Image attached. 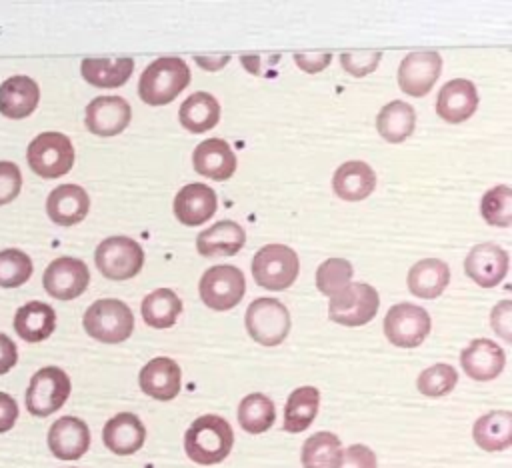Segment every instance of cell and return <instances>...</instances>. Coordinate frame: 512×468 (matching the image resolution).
<instances>
[{
  "label": "cell",
  "mask_w": 512,
  "mask_h": 468,
  "mask_svg": "<svg viewBox=\"0 0 512 468\" xmlns=\"http://www.w3.org/2000/svg\"><path fill=\"white\" fill-rule=\"evenodd\" d=\"M90 282V270L80 258L60 256L52 260L42 276L44 290L56 300L78 298Z\"/></svg>",
  "instance_id": "12"
},
{
  "label": "cell",
  "mask_w": 512,
  "mask_h": 468,
  "mask_svg": "<svg viewBox=\"0 0 512 468\" xmlns=\"http://www.w3.org/2000/svg\"><path fill=\"white\" fill-rule=\"evenodd\" d=\"M450 282V268L438 258L418 260L408 272V290L418 296L432 300L440 296Z\"/></svg>",
  "instance_id": "28"
},
{
  "label": "cell",
  "mask_w": 512,
  "mask_h": 468,
  "mask_svg": "<svg viewBox=\"0 0 512 468\" xmlns=\"http://www.w3.org/2000/svg\"><path fill=\"white\" fill-rule=\"evenodd\" d=\"M300 270L298 254L286 244H266L252 258V276L266 290L292 286Z\"/></svg>",
  "instance_id": "6"
},
{
  "label": "cell",
  "mask_w": 512,
  "mask_h": 468,
  "mask_svg": "<svg viewBox=\"0 0 512 468\" xmlns=\"http://www.w3.org/2000/svg\"><path fill=\"white\" fill-rule=\"evenodd\" d=\"M18 362V348L14 340L0 332V376L10 372Z\"/></svg>",
  "instance_id": "47"
},
{
  "label": "cell",
  "mask_w": 512,
  "mask_h": 468,
  "mask_svg": "<svg viewBox=\"0 0 512 468\" xmlns=\"http://www.w3.org/2000/svg\"><path fill=\"white\" fill-rule=\"evenodd\" d=\"M48 448L58 460H78L90 448L88 424L76 416L58 418L48 430Z\"/></svg>",
  "instance_id": "16"
},
{
  "label": "cell",
  "mask_w": 512,
  "mask_h": 468,
  "mask_svg": "<svg viewBox=\"0 0 512 468\" xmlns=\"http://www.w3.org/2000/svg\"><path fill=\"white\" fill-rule=\"evenodd\" d=\"M382 54L378 50H354V52H344L340 56V62L344 70L356 78L366 76L368 72L376 70Z\"/></svg>",
  "instance_id": "41"
},
{
  "label": "cell",
  "mask_w": 512,
  "mask_h": 468,
  "mask_svg": "<svg viewBox=\"0 0 512 468\" xmlns=\"http://www.w3.org/2000/svg\"><path fill=\"white\" fill-rule=\"evenodd\" d=\"M342 442L332 432H316L308 436L300 450L304 468H338L342 462Z\"/></svg>",
  "instance_id": "34"
},
{
  "label": "cell",
  "mask_w": 512,
  "mask_h": 468,
  "mask_svg": "<svg viewBox=\"0 0 512 468\" xmlns=\"http://www.w3.org/2000/svg\"><path fill=\"white\" fill-rule=\"evenodd\" d=\"M376 186L374 170L362 160H348L336 168L332 176V188L338 198L348 202L364 200Z\"/></svg>",
  "instance_id": "25"
},
{
  "label": "cell",
  "mask_w": 512,
  "mask_h": 468,
  "mask_svg": "<svg viewBox=\"0 0 512 468\" xmlns=\"http://www.w3.org/2000/svg\"><path fill=\"white\" fill-rule=\"evenodd\" d=\"M338 468H378L376 454L364 444H352L342 450V462Z\"/></svg>",
  "instance_id": "43"
},
{
  "label": "cell",
  "mask_w": 512,
  "mask_h": 468,
  "mask_svg": "<svg viewBox=\"0 0 512 468\" xmlns=\"http://www.w3.org/2000/svg\"><path fill=\"white\" fill-rule=\"evenodd\" d=\"M142 318L152 328H170L182 314V300L170 288H158L150 292L140 306Z\"/></svg>",
  "instance_id": "35"
},
{
  "label": "cell",
  "mask_w": 512,
  "mask_h": 468,
  "mask_svg": "<svg viewBox=\"0 0 512 468\" xmlns=\"http://www.w3.org/2000/svg\"><path fill=\"white\" fill-rule=\"evenodd\" d=\"M352 264L346 258H328L316 270V288L320 294L334 298L352 282Z\"/></svg>",
  "instance_id": "37"
},
{
  "label": "cell",
  "mask_w": 512,
  "mask_h": 468,
  "mask_svg": "<svg viewBox=\"0 0 512 468\" xmlns=\"http://www.w3.org/2000/svg\"><path fill=\"white\" fill-rule=\"evenodd\" d=\"M26 160L40 178H60L74 166L72 140L62 132H42L28 144Z\"/></svg>",
  "instance_id": "4"
},
{
  "label": "cell",
  "mask_w": 512,
  "mask_h": 468,
  "mask_svg": "<svg viewBox=\"0 0 512 468\" xmlns=\"http://www.w3.org/2000/svg\"><path fill=\"white\" fill-rule=\"evenodd\" d=\"M480 214L490 226L508 228L512 222V190L506 184L486 190L480 200Z\"/></svg>",
  "instance_id": "38"
},
{
  "label": "cell",
  "mask_w": 512,
  "mask_h": 468,
  "mask_svg": "<svg viewBox=\"0 0 512 468\" xmlns=\"http://www.w3.org/2000/svg\"><path fill=\"white\" fill-rule=\"evenodd\" d=\"M82 326L90 338L104 344H118L130 338L134 330V314L122 300L102 298L88 306Z\"/></svg>",
  "instance_id": "3"
},
{
  "label": "cell",
  "mask_w": 512,
  "mask_h": 468,
  "mask_svg": "<svg viewBox=\"0 0 512 468\" xmlns=\"http://www.w3.org/2000/svg\"><path fill=\"white\" fill-rule=\"evenodd\" d=\"M504 364V350L488 338H476L460 352V366L464 374L478 382L494 380L504 370Z\"/></svg>",
  "instance_id": "15"
},
{
  "label": "cell",
  "mask_w": 512,
  "mask_h": 468,
  "mask_svg": "<svg viewBox=\"0 0 512 468\" xmlns=\"http://www.w3.org/2000/svg\"><path fill=\"white\" fill-rule=\"evenodd\" d=\"M432 320L430 314L416 304L400 302L394 304L384 318L386 338L400 348H416L430 334Z\"/></svg>",
  "instance_id": "11"
},
{
  "label": "cell",
  "mask_w": 512,
  "mask_h": 468,
  "mask_svg": "<svg viewBox=\"0 0 512 468\" xmlns=\"http://www.w3.org/2000/svg\"><path fill=\"white\" fill-rule=\"evenodd\" d=\"M96 268L110 280H128L144 266L142 246L128 236L104 238L94 252Z\"/></svg>",
  "instance_id": "7"
},
{
  "label": "cell",
  "mask_w": 512,
  "mask_h": 468,
  "mask_svg": "<svg viewBox=\"0 0 512 468\" xmlns=\"http://www.w3.org/2000/svg\"><path fill=\"white\" fill-rule=\"evenodd\" d=\"M472 438L486 452H502L512 444V414L492 410L474 422Z\"/></svg>",
  "instance_id": "29"
},
{
  "label": "cell",
  "mask_w": 512,
  "mask_h": 468,
  "mask_svg": "<svg viewBox=\"0 0 512 468\" xmlns=\"http://www.w3.org/2000/svg\"><path fill=\"white\" fill-rule=\"evenodd\" d=\"M466 274L482 288H492L502 282L508 272V254L494 242L474 246L464 260Z\"/></svg>",
  "instance_id": "17"
},
{
  "label": "cell",
  "mask_w": 512,
  "mask_h": 468,
  "mask_svg": "<svg viewBox=\"0 0 512 468\" xmlns=\"http://www.w3.org/2000/svg\"><path fill=\"white\" fill-rule=\"evenodd\" d=\"M274 420H276V408L266 394L252 392L240 400L238 422L244 432L262 434L274 424Z\"/></svg>",
  "instance_id": "36"
},
{
  "label": "cell",
  "mask_w": 512,
  "mask_h": 468,
  "mask_svg": "<svg viewBox=\"0 0 512 468\" xmlns=\"http://www.w3.org/2000/svg\"><path fill=\"white\" fill-rule=\"evenodd\" d=\"M202 302L212 310H230L234 308L244 292H246V280L242 270H238L232 264H220L208 268L198 284Z\"/></svg>",
  "instance_id": "10"
},
{
  "label": "cell",
  "mask_w": 512,
  "mask_h": 468,
  "mask_svg": "<svg viewBox=\"0 0 512 468\" xmlns=\"http://www.w3.org/2000/svg\"><path fill=\"white\" fill-rule=\"evenodd\" d=\"M56 328V312L50 304L30 300L14 314V330L26 342H42Z\"/></svg>",
  "instance_id": "26"
},
{
  "label": "cell",
  "mask_w": 512,
  "mask_h": 468,
  "mask_svg": "<svg viewBox=\"0 0 512 468\" xmlns=\"http://www.w3.org/2000/svg\"><path fill=\"white\" fill-rule=\"evenodd\" d=\"M40 102V88L30 76H12L0 84V114L12 120L30 116Z\"/></svg>",
  "instance_id": "24"
},
{
  "label": "cell",
  "mask_w": 512,
  "mask_h": 468,
  "mask_svg": "<svg viewBox=\"0 0 512 468\" xmlns=\"http://www.w3.org/2000/svg\"><path fill=\"white\" fill-rule=\"evenodd\" d=\"M490 322L492 328L496 330V334H500L506 342L512 340V304L508 300H502L498 306L492 308L490 314Z\"/></svg>",
  "instance_id": "44"
},
{
  "label": "cell",
  "mask_w": 512,
  "mask_h": 468,
  "mask_svg": "<svg viewBox=\"0 0 512 468\" xmlns=\"http://www.w3.org/2000/svg\"><path fill=\"white\" fill-rule=\"evenodd\" d=\"M82 78L96 88H118L134 72L132 58H84L80 64Z\"/></svg>",
  "instance_id": "30"
},
{
  "label": "cell",
  "mask_w": 512,
  "mask_h": 468,
  "mask_svg": "<svg viewBox=\"0 0 512 468\" xmlns=\"http://www.w3.org/2000/svg\"><path fill=\"white\" fill-rule=\"evenodd\" d=\"M190 82V68L182 58L162 56L148 64L138 80V96L150 106L170 104Z\"/></svg>",
  "instance_id": "2"
},
{
  "label": "cell",
  "mask_w": 512,
  "mask_h": 468,
  "mask_svg": "<svg viewBox=\"0 0 512 468\" xmlns=\"http://www.w3.org/2000/svg\"><path fill=\"white\" fill-rule=\"evenodd\" d=\"M178 118L186 130L194 134H202L218 124L220 104L208 92H194L180 104Z\"/></svg>",
  "instance_id": "31"
},
{
  "label": "cell",
  "mask_w": 512,
  "mask_h": 468,
  "mask_svg": "<svg viewBox=\"0 0 512 468\" xmlns=\"http://www.w3.org/2000/svg\"><path fill=\"white\" fill-rule=\"evenodd\" d=\"M102 440L110 452L118 456H128L144 446L146 428L136 414L120 412L104 424Z\"/></svg>",
  "instance_id": "21"
},
{
  "label": "cell",
  "mask_w": 512,
  "mask_h": 468,
  "mask_svg": "<svg viewBox=\"0 0 512 468\" xmlns=\"http://www.w3.org/2000/svg\"><path fill=\"white\" fill-rule=\"evenodd\" d=\"M70 390H72L70 376L62 368L44 366L38 372H34L30 378V384L24 396L26 410L32 416L46 418L66 404Z\"/></svg>",
  "instance_id": "5"
},
{
  "label": "cell",
  "mask_w": 512,
  "mask_h": 468,
  "mask_svg": "<svg viewBox=\"0 0 512 468\" xmlns=\"http://www.w3.org/2000/svg\"><path fill=\"white\" fill-rule=\"evenodd\" d=\"M246 242V232L238 222L222 220L202 230L196 238V250L202 256H232Z\"/></svg>",
  "instance_id": "27"
},
{
  "label": "cell",
  "mask_w": 512,
  "mask_h": 468,
  "mask_svg": "<svg viewBox=\"0 0 512 468\" xmlns=\"http://www.w3.org/2000/svg\"><path fill=\"white\" fill-rule=\"evenodd\" d=\"M442 70L438 52H410L398 68V86L404 94L424 96L432 90Z\"/></svg>",
  "instance_id": "13"
},
{
  "label": "cell",
  "mask_w": 512,
  "mask_h": 468,
  "mask_svg": "<svg viewBox=\"0 0 512 468\" xmlns=\"http://www.w3.org/2000/svg\"><path fill=\"white\" fill-rule=\"evenodd\" d=\"M416 126V112L410 104L402 100L388 102L376 116V128L378 134L392 144L404 142Z\"/></svg>",
  "instance_id": "33"
},
{
  "label": "cell",
  "mask_w": 512,
  "mask_h": 468,
  "mask_svg": "<svg viewBox=\"0 0 512 468\" xmlns=\"http://www.w3.org/2000/svg\"><path fill=\"white\" fill-rule=\"evenodd\" d=\"M194 170L210 180H228L236 172V156L222 138H208L192 152Z\"/></svg>",
  "instance_id": "22"
},
{
  "label": "cell",
  "mask_w": 512,
  "mask_h": 468,
  "mask_svg": "<svg viewBox=\"0 0 512 468\" xmlns=\"http://www.w3.org/2000/svg\"><path fill=\"white\" fill-rule=\"evenodd\" d=\"M180 380H182V372L180 366L176 364V360L168 358V356H158L152 358L138 376V384L140 390L160 402H168L172 398H176V394L180 392Z\"/></svg>",
  "instance_id": "18"
},
{
  "label": "cell",
  "mask_w": 512,
  "mask_h": 468,
  "mask_svg": "<svg viewBox=\"0 0 512 468\" xmlns=\"http://www.w3.org/2000/svg\"><path fill=\"white\" fill-rule=\"evenodd\" d=\"M22 190V174L14 162L0 160V206L12 202Z\"/></svg>",
  "instance_id": "42"
},
{
  "label": "cell",
  "mask_w": 512,
  "mask_h": 468,
  "mask_svg": "<svg viewBox=\"0 0 512 468\" xmlns=\"http://www.w3.org/2000/svg\"><path fill=\"white\" fill-rule=\"evenodd\" d=\"M458 382V372L454 366L438 362L434 366H428L420 372L416 380V388L420 394L430 396V398H440L452 392V388Z\"/></svg>",
  "instance_id": "39"
},
{
  "label": "cell",
  "mask_w": 512,
  "mask_h": 468,
  "mask_svg": "<svg viewBox=\"0 0 512 468\" xmlns=\"http://www.w3.org/2000/svg\"><path fill=\"white\" fill-rule=\"evenodd\" d=\"M294 60H296L298 68H302L304 72L314 74V72L324 70L328 66V62L332 60V54L330 52H322V54L320 52H304V54L296 52Z\"/></svg>",
  "instance_id": "45"
},
{
  "label": "cell",
  "mask_w": 512,
  "mask_h": 468,
  "mask_svg": "<svg viewBox=\"0 0 512 468\" xmlns=\"http://www.w3.org/2000/svg\"><path fill=\"white\" fill-rule=\"evenodd\" d=\"M232 444V426L218 414H204L196 418L184 434L186 456L200 466L222 462L230 454Z\"/></svg>",
  "instance_id": "1"
},
{
  "label": "cell",
  "mask_w": 512,
  "mask_h": 468,
  "mask_svg": "<svg viewBox=\"0 0 512 468\" xmlns=\"http://www.w3.org/2000/svg\"><path fill=\"white\" fill-rule=\"evenodd\" d=\"M172 206L178 222H182L184 226H198L214 216L218 200L216 192L210 186L202 182H192L178 190Z\"/></svg>",
  "instance_id": "19"
},
{
  "label": "cell",
  "mask_w": 512,
  "mask_h": 468,
  "mask_svg": "<svg viewBox=\"0 0 512 468\" xmlns=\"http://www.w3.org/2000/svg\"><path fill=\"white\" fill-rule=\"evenodd\" d=\"M380 306V296L374 286L364 282H350L338 296L330 298L328 316L342 326H362L370 322Z\"/></svg>",
  "instance_id": "9"
},
{
  "label": "cell",
  "mask_w": 512,
  "mask_h": 468,
  "mask_svg": "<svg viewBox=\"0 0 512 468\" xmlns=\"http://www.w3.org/2000/svg\"><path fill=\"white\" fill-rule=\"evenodd\" d=\"M478 106V90L470 80L456 78L446 82L436 100V112L442 120L450 124H460L468 120Z\"/></svg>",
  "instance_id": "20"
},
{
  "label": "cell",
  "mask_w": 512,
  "mask_h": 468,
  "mask_svg": "<svg viewBox=\"0 0 512 468\" xmlns=\"http://www.w3.org/2000/svg\"><path fill=\"white\" fill-rule=\"evenodd\" d=\"M244 322L250 338L262 346H278L290 332L288 308L276 298L264 296L250 302Z\"/></svg>",
  "instance_id": "8"
},
{
  "label": "cell",
  "mask_w": 512,
  "mask_h": 468,
  "mask_svg": "<svg viewBox=\"0 0 512 468\" xmlns=\"http://www.w3.org/2000/svg\"><path fill=\"white\" fill-rule=\"evenodd\" d=\"M90 210V198L78 184H62L54 188L46 198V212L58 226H72L86 218Z\"/></svg>",
  "instance_id": "23"
},
{
  "label": "cell",
  "mask_w": 512,
  "mask_h": 468,
  "mask_svg": "<svg viewBox=\"0 0 512 468\" xmlns=\"http://www.w3.org/2000/svg\"><path fill=\"white\" fill-rule=\"evenodd\" d=\"M32 260L18 248L0 250V286L16 288L32 276Z\"/></svg>",
  "instance_id": "40"
},
{
  "label": "cell",
  "mask_w": 512,
  "mask_h": 468,
  "mask_svg": "<svg viewBox=\"0 0 512 468\" xmlns=\"http://www.w3.org/2000/svg\"><path fill=\"white\" fill-rule=\"evenodd\" d=\"M18 420V404L16 400L6 394V392H0V434L8 432Z\"/></svg>",
  "instance_id": "46"
},
{
  "label": "cell",
  "mask_w": 512,
  "mask_h": 468,
  "mask_svg": "<svg viewBox=\"0 0 512 468\" xmlns=\"http://www.w3.org/2000/svg\"><path fill=\"white\" fill-rule=\"evenodd\" d=\"M320 408V392L314 386L292 390L284 406V430L290 434L304 432L316 418Z\"/></svg>",
  "instance_id": "32"
},
{
  "label": "cell",
  "mask_w": 512,
  "mask_h": 468,
  "mask_svg": "<svg viewBox=\"0 0 512 468\" xmlns=\"http://www.w3.org/2000/svg\"><path fill=\"white\" fill-rule=\"evenodd\" d=\"M132 110L122 96H98L86 106L84 124L96 136H116L130 124Z\"/></svg>",
  "instance_id": "14"
}]
</instances>
